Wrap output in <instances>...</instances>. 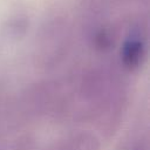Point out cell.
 I'll return each mask as SVG.
<instances>
[{"instance_id":"obj_1","label":"cell","mask_w":150,"mask_h":150,"mask_svg":"<svg viewBox=\"0 0 150 150\" xmlns=\"http://www.w3.org/2000/svg\"><path fill=\"white\" fill-rule=\"evenodd\" d=\"M143 55H144V45L141 39L136 36H130L124 41L121 50V57L123 64L127 68L134 69L138 67L139 63L142 62Z\"/></svg>"}]
</instances>
